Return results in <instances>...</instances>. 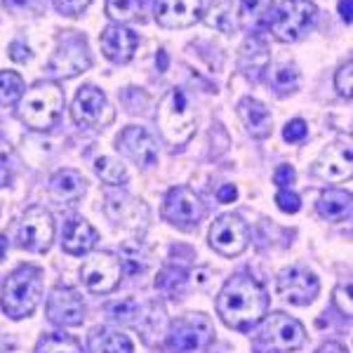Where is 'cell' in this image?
<instances>
[{"label": "cell", "mask_w": 353, "mask_h": 353, "mask_svg": "<svg viewBox=\"0 0 353 353\" xmlns=\"http://www.w3.org/2000/svg\"><path fill=\"white\" fill-rule=\"evenodd\" d=\"M269 311V294L254 278L233 276L226 281L217 297V313L233 330H250L259 325Z\"/></svg>", "instance_id": "1"}, {"label": "cell", "mask_w": 353, "mask_h": 353, "mask_svg": "<svg viewBox=\"0 0 353 353\" xmlns=\"http://www.w3.org/2000/svg\"><path fill=\"white\" fill-rule=\"evenodd\" d=\"M43 297V271L38 266H19L5 281L0 306L12 321L31 316Z\"/></svg>", "instance_id": "2"}, {"label": "cell", "mask_w": 353, "mask_h": 353, "mask_svg": "<svg viewBox=\"0 0 353 353\" xmlns=\"http://www.w3.org/2000/svg\"><path fill=\"white\" fill-rule=\"evenodd\" d=\"M61 111H64V90L50 81L36 83L19 99V121L31 130L54 128Z\"/></svg>", "instance_id": "3"}, {"label": "cell", "mask_w": 353, "mask_h": 353, "mask_svg": "<svg viewBox=\"0 0 353 353\" xmlns=\"http://www.w3.org/2000/svg\"><path fill=\"white\" fill-rule=\"evenodd\" d=\"M158 125L165 141L172 146H181L191 139L196 123H193V113L189 109V101L181 90H172L163 99L161 109H158Z\"/></svg>", "instance_id": "4"}, {"label": "cell", "mask_w": 353, "mask_h": 353, "mask_svg": "<svg viewBox=\"0 0 353 353\" xmlns=\"http://www.w3.org/2000/svg\"><path fill=\"white\" fill-rule=\"evenodd\" d=\"M306 332L304 325L299 321H294L292 316L278 311L269 316V321L264 323L259 339H257V351L259 353H288L297 351L299 346H304Z\"/></svg>", "instance_id": "5"}, {"label": "cell", "mask_w": 353, "mask_h": 353, "mask_svg": "<svg viewBox=\"0 0 353 353\" xmlns=\"http://www.w3.org/2000/svg\"><path fill=\"white\" fill-rule=\"evenodd\" d=\"M318 17V8L311 0H283L271 21V33L281 43H294L304 36Z\"/></svg>", "instance_id": "6"}, {"label": "cell", "mask_w": 353, "mask_h": 353, "mask_svg": "<svg viewBox=\"0 0 353 353\" xmlns=\"http://www.w3.org/2000/svg\"><path fill=\"white\" fill-rule=\"evenodd\" d=\"M83 283L90 292L106 294L118 288L123 278V261L111 252H97L90 259H85L81 269Z\"/></svg>", "instance_id": "7"}, {"label": "cell", "mask_w": 353, "mask_h": 353, "mask_svg": "<svg viewBox=\"0 0 353 353\" xmlns=\"http://www.w3.org/2000/svg\"><path fill=\"white\" fill-rule=\"evenodd\" d=\"M71 118L76 125L81 128H106V125L113 123V109L106 99V94L101 90L92 88H83L81 92L76 94L71 106Z\"/></svg>", "instance_id": "8"}, {"label": "cell", "mask_w": 353, "mask_h": 353, "mask_svg": "<svg viewBox=\"0 0 353 353\" xmlns=\"http://www.w3.org/2000/svg\"><path fill=\"white\" fill-rule=\"evenodd\" d=\"M212 339V323L203 313H191L174 323L170 334V346L176 353H198Z\"/></svg>", "instance_id": "9"}, {"label": "cell", "mask_w": 353, "mask_h": 353, "mask_svg": "<svg viewBox=\"0 0 353 353\" xmlns=\"http://www.w3.org/2000/svg\"><path fill=\"white\" fill-rule=\"evenodd\" d=\"M163 214L170 224L189 231L193 226H198V221L203 219L205 208H203L201 198L191 189H186V186H174V189H170L168 198H165Z\"/></svg>", "instance_id": "10"}, {"label": "cell", "mask_w": 353, "mask_h": 353, "mask_svg": "<svg viewBox=\"0 0 353 353\" xmlns=\"http://www.w3.org/2000/svg\"><path fill=\"white\" fill-rule=\"evenodd\" d=\"M54 238V219L45 208H28L21 217L19 243L31 252H48Z\"/></svg>", "instance_id": "11"}, {"label": "cell", "mask_w": 353, "mask_h": 353, "mask_svg": "<svg viewBox=\"0 0 353 353\" xmlns=\"http://www.w3.org/2000/svg\"><path fill=\"white\" fill-rule=\"evenodd\" d=\"M210 245L224 257H236L248 248V226L233 214L221 217L210 226Z\"/></svg>", "instance_id": "12"}, {"label": "cell", "mask_w": 353, "mask_h": 353, "mask_svg": "<svg viewBox=\"0 0 353 353\" xmlns=\"http://www.w3.org/2000/svg\"><path fill=\"white\" fill-rule=\"evenodd\" d=\"M318 278L306 269H288L278 278V294L283 299H288L290 304L306 306L318 297Z\"/></svg>", "instance_id": "13"}, {"label": "cell", "mask_w": 353, "mask_h": 353, "mask_svg": "<svg viewBox=\"0 0 353 353\" xmlns=\"http://www.w3.org/2000/svg\"><path fill=\"white\" fill-rule=\"evenodd\" d=\"M48 318L61 327H76L85 318V304L78 292L68 288H57L48 299Z\"/></svg>", "instance_id": "14"}, {"label": "cell", "mask_w": 353, "mask_h": 353, "mask_svg": "<svg viewBox=\"0 0 353 353\" xmlns=\"http://www.w3.org/2000/svg\"><path fill=\"white\" fill-rule=\"evenodd\" d=\"M201 19V0H156V21L165 28H189Z\"/></svg>", "instance_id": "15"}, {"label": "cell", "mask_w": 353, "mask_h": 353, "mask_svg": "<svg viewBox=\"0 0 353 353\" xmlns=\"http://www.w3.org/2000/svg\"><path fill=\"white\" fill-rule=\"evenodd\" d=\"M118 149H123V153H128L141 168H149V165L158 161L156 141L144 128H134V125L125 128L123 134L118 137Z\"/></svg>", "instance_id": "16"}, {"label": "cell", "mask_w": 353, "mask_h": 353, "mask_svg": "<svg viewBox=\"0 0 353 353\" xmlns=\"http://www.w3.org/2000/svg\"><path fill=\"white\" fill-rule=\"evenodd\" d=\"M99 43H101L104 54L109 57L111 61H116V64H128L134 57L139 38H137V33L130 31V28H125L121 24H111L104 28Z\"/></svg>", "instance_id": "17"}, {"label": "cell", "mask_w": 353, "mask_h": 353, "mask_svg": "<svg viewBox=\"0 0 353 353\" xmlns=\"http://www.w3.org/2000/svg\"><path fill=\"white\" fill-rule=\"evenodd\" d=\"M316 172L323 179L330 181H341L349 179L353 168H351V146L349 144H332L321 153L316 163Z\"/></svg>", "instance_id": "18"}, {"label": "cell", "mask_w": 353, "mask_h": 353, "mask_svg": "<svg viewBox=\"0 0 353 353\" xmlns=\"http://www.w3.org/2000/svg\"><path fill=\"white\" fill-rule=\"evenodd\" d=\"M97 231L92 229V224H88L81 217H73L66 221L64 226V250L68 254H88L90 250L97 245Z\"/></svg>", "instance_id": "19"}, {"label": "cell", "mask_w": 353, "mask_h": 353, "mask_svg": "<svg viewBox=\"0 0 353 353\" xmlns=\"http://www.w3.org/2000/svg\"><path fill=\"white\" fill-rule=\"evenodd\" d=\"M238 113H241L245 128L250 130L252 137L264 139V137L271 134V113L261 101L252 99V97H245L241 104H238Z\"/></svg>", "instance_id": "20"}, {"label": "cell", "mask_w": 353, "mask_h": 353, "mask_svg": "<svg viewBox=\"0 0 353 353\" xmlns=\"http://www.w3.org/2000/svg\"><path fill=\"white\" fill-rule=\"evenodd\" d=\"M90 66V59H88V50H85V43H78L76 50H68V48H61L57 57L52 59V73L61 78H73L78 76L81 71Z\"/></svg>", "instance_id": "21"}, {"label": "cell", "mask_w": 353, "mask_h": 353, "mask_svg": "<svg viewBox=\"0 0 353 353\" xmlns=\"http://www.w3.org/2000/svg\"><path fill=\"white\" fill-rule=\"evenodd\" d=\"M85 184L88 181L73 170H59L50 181V191L57 201H78L85 193Z\"/></svg>", "instance_id": "22"}, {"label": "cell", "mask_w": 353, "mask_h": 353, "mask_svg": "<svg viewBox=\"0 0 353 353\" xmlns=\"http://www.w3.org/2000/svg\"><path fill=\"white\" fill-rule=\"evenodd\" d=\"M318 212L330 221L349 219L351 214V193L346 191H325L318 201Z\"/></svg>", "instance_id": "23"}, {"label": "cell", "mask_w": 353, "mask_h": 353, "mask_svg": "<svg viewBox=\"0 0 353 353\" xmlns=\"http://www.w3.org/2000/svg\"><path fill=\"white\" fill-rule=\"evenodd\" d=\"M90 346H92V353H132L134 351L128 334L113 332V330H104V332L99 330V332H94Z\"/></svg>", "instance_id": "24"}, {"label": "cell", "mask_w": 353, "mask_h": 353, "mask_svg": "<svg viewBox=\"0 0 353 353\" xmlns=\"http://www.w3.org/2000/svg\"><path fill=\"white\" fill-rule=\"evenodd\" d=\"M24 94V81L14 71H0V104L10 106Z\"/></svg>", "instance_id": "25"}, {"label": "cell", "mask_w": 353, "mask_h": 353, "mask_svg": "<svg viewBox=\"0 0 353 353\" xmlns=\"http://www.w3.org/2000/svg\"><path fill=\"white\" fill-rule=\"evenodd\" d=\"M36 353H83L81 344L66 334H48L38 341Z\"/></svg>", "instance_id": "26"}, {"label": "cell", "mask_w": 353, "mask_h": 353, "mask_svg": "<svg viewBox=\"0 0 353 353\" xmlns=\"http://www.w3.org/2000/svg\"><path fill=\"white\" fill-rule=\"evenodd\" d=\"M94 170L106 184L118 186V184H125V181H128V170H125L121 163L111 161V158H97Z\"/></svg>", "instance_id": "27"}, {"label": "cell", "mask_w": 353, "mask_h": 353, "mask_svg": "<svg viewBox=\"0 0 353 353\" xmlns=\"http://www.w3.org/2000/svg\"><path fill=\"white\" fill-rule=\"evenodd\" d=\"M139 0H106V14L113 21H130L139 12Z\"/></svg>", "instance_id": "28"}, {"label": "cell", "mask_w": 353, "mask_h": 353, "mask_svg": "<svg viewBox=\"0 0 353 353\" xmlns=\"http://www.w3.org/2000/svg\"><path fill=\"white\" fill-rule=\"evenodd\" d=\"M299 78H297V71L294 68H288V66H281L276 73H273V85H276L281 92H290L292 88H297Z\"/></svg>", "instance_id": "29"}, {"label": "cell", "mask_w": 353, "mask_h": 353, "mask_svg": "<svg viewBox=\"0 0 353 353\" xmlns=\"http://www.w3.org/2000/svg\"><path fill=\"white\" fill-rule=\"evenodd\" d=\"M334 85H337V92L346 99H351V90H353V61H346V66H341L337 71V78H334Z\"/></svg>", "instance_id": "30"}, {"label": "cell", "mask_w": 353, "mask_h": 353, "mask_svg": "<svg viewBox=\"0 0 353 353\" xmlns=\"http://www.w3.org/2000/svg\"><path fill=\"white\" fill-rule=\"evenodd\" d=\"M276 203H278V208H281L283 212H288V214L299 212V208H301L299 196L294 191H288V189H281L276 193Z\"/></svg>", "instance_id": "31"}, {"label": "cell", "mask_w": 353, "mask_h": 353, "mask_svg": "<svg viewBox=\"0 0 353 353\" xmlns=\"http://www.w3.org/2000/svg\"><path fill=\"white\" fill-rule=\"evenodd\" d=\"M306 132H309L306 123L301 121V118H297V121H290L285 125V130H283V137H285V141H290V144H297V141L304 139Z\"/></svg>", "instance_id": "32"}, {"label": "cell", "mask_w": 353, "mask_h": 353, "mask_svg": "<svg viewBox=\"0 0 353 353\" xmlns=\"http://www.w3.org/2000/svg\"><path fill=\"white\" fill-rule=\"evenodd\" d=\"M90 3H92V0H54V8L59 10L61 14L78 17V14H83V10L88 8Z\"/></svg>", "instance_id": "33"}, {"label": "cell", "mask_w": 353, "mask_h": 353, "mask_svg": "<svg viewBox=\"0 0 353 353\" xmlns=\"http://www.w3.org/2000/svg\"><path fill=\"white\" fill-rule=\"evenodd\" d=\"M269 10H271V0H243V12L248 17H254V19L264 17Z\"/></svg>", "instance_id": "34"}, {"label": "cell", "mask_w": 353, "mask_h": 353, "mask_svg": "<svg viewBox=\"0 0 353 353\" xmlns=\"http://www.w3.org/2000/svg\"><path fill=\"white\" fill-rule=\"evenodd\" d=\"M294 179H297V172H294L292 165H281V168L276 170V174H273V181H276L281 189H285V186L292 184Z\"/></svg>", "instance_id": "35"}, {"label": "cell", "mask_w": 353, "mask_h": 353, "mask_svg": "<svg viewBox=\"0 0 353 353\" xmlns=\"http://www.w3.org/2000/svg\"><path fill=\"white\" fill-rule=\"evenodd\" d=\"M337 304H339V309L346 313V316H351V299H349V294H351V288L349 285H341V288H337Z\"/></svg>", "instance_id": "36"}, {"label": "cell", "mask_w": 353, "mask_h": 353, "mask_svg": "<svg viewBox=\"0 0 353 353\" xmlns=\"http://www.w3.org/2000/svg\"><path fill=\"white\" fill-rule=\"evenodd\" d=\"M217 198H219V203H233V201H236V198H238L236 186H233V184L221 186V189L217 191Z\"/></svg>", "instance_id": "37"}, {"label": "cell", "mask_w": 353, "mask_h": 353, "mask_svg": "<svg viewBox=\"0 0 353 353\" xmlns=\"http://www.w3.org/2000/svg\"><path fill=\"white\" fill-rule=\"evenodd\" d=\"M10 57L14 61H26L28 59V48H24L21 43H12L10 45Z\"/></svg>", "instance_id": "38"}, {"label": "cell", "mask_w": 353, "mask_h": 353, "mask_svg": "<svg viewBox=\"0 0 353 353\" xmlns=\"http://www.w3.org/2000/svg\"><path fill=\"white\" fill-rule=\"evenodd\" d=\"M316 353H349V351L341 344H337V341H327V344H323Z\"/></svg>", "instance_id": "39"}, {"label": "cell", "mask_w": 353, "mask_h": 353, "mask_svg": "<svg viewBox=\"0 0 353 353\" xmlns=\"http://www.w3.org/2000/svg\"><path fill=\"white\" fill-rule=\"evenodd\" d=\"M351 3L353 0H339V14L346 24H351Z\"/></svg>", "instance_id": "40"}, {"label": "cell", "mask_w": 353, "mask_h": 353, "mask_svg": "<svg viewBox=\"0 0 353 353\" xmlns=\"http://www.w3.org/2000/svg\"><path fill=\"white\" fill-rule=\"evenodd\" d=\"M10 181V172H8V165H5V161L0 158V189H3L5 184Z\"/></svg>", "instance_id": "41"}, {"label": "cell", "mask_w": 353, "mask_h": 353, "mask_svg": "<svg viewBox=\"0 0 353 353\" xmlns=\"http://www.w3.org/2000/svg\"><path fill=\"white\" fill-rule=\"evenodd\" d=\"M158 66H161V71L168 68V54L165 52H158Z\"/></svg>", "instance_id": "42"}, {"label": "cell", "mask_w": 353, "mask_h": 353, "mask_svg": "<svg viewBox=\"0 0 353 353\" xmlns=\"http://www.w3.org/2000/svg\"><path fill=\"white\" fill-rule=\"evenodd\" d=\"M5 250H8V241H5V236H0V259L5 257Z\"/></svg>", "instance_id": "43"}]
</instances>
